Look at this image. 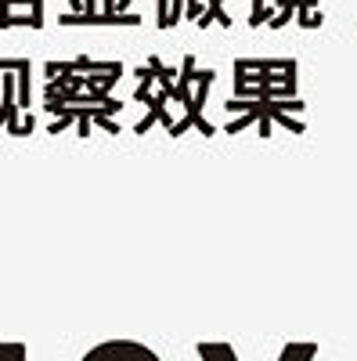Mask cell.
I'll return each instance as SVG.
<instances>
[{
	"mask_svg": "<svg viewBox=\"0 0 357 361\" xmlns=\"http://www.w3.org/2000/svg\"><path fill=\"white\" fill-rule=\"evenodd\" d=\"M271 119H278V123H282L285 130H292V134H303V130H307L303 119H296V116H289V112H278V116H271Z\"/></svg>",
	"mask_w": 357,
	"mask_h": 361,
	"instance_id": "6",
	"label": "cell"
},
{
	"mask_svg": "<svg viewBox=\"0 0 357 361\" xmlns=\"http://www.w3.org/2000/svg\"><path fill=\"white\" fill-rule=\"evenodd\" d=\"M267 15H271V8H267V4H253V15H249V25H253V29H260V25H267Z\"/></svg>",
	"mask_w": 357,
	"mask_h": 361,
	"instance_id": "7",
	"label": "cell"
},
{
	"mask_svg": "<svg viewBox=\"0 0 357 361\" xmlns=\"http://www.w3.org/2000/svg\"><path fill=\"white\" fill-rule=\"evenodd\" d=\"M80 137H91V119H80Z\"/></svg>",
	"mask_w": 357,
	"mask_h": 361,
	"instance_id": "12",
	"label": "cell"
},
{
	"mask_svg": "<svg viewBox=\"0 0 357 361\" xmlns=\"http://www.w3.org/2000/svg\"><path fill=\"white\" fill-rule=\"evenodd\" d=\"M253 119H256V116H249V112H246V116H234V119H231V123H227L224 130H227V134H242V130L253 123Z\"/></svg>",
	"mask_w": 357,
	"mask_h": 361,
	"instance_id": "8",
	"label": "cell"
},
{
	"mask_svg": "<svg viewBox=\"0 0 357 361\" xmlns=\"http://www.w3.org/2000/svg\"><path fill=\"white\" fill-rule=\"evenodd\" d=\"M83 361H163V357H156L144 343H134V340H108V343H98L94 350H87Z\"/></svg>",
	"mask_w": 357,
	"mask_h": 361,
	"instance_id": "1",
	"label": "cell"
},
{
	"mask_svg": "<svg viewBox=\"0 0 357 361\" xmlns=\"http://www.w3.org/2000/svg\"><path fill=\"white\" fill-rule=\"evenodd\" d=\"M62 25H141L144 18L137 15V11H127V15H101V11H94V15H83V11H65L62 18H58Z\"/></svg>",
	"mask_w": 357,
	"mask_h": 361,
	"instance_id": "3",
	"label": "cell"
},
{
	"mask_svg": "<svg viewBox=\"0 0 357 361\" xmlns=\"http://www.w3.org/2000/svg\"><path fill=\"white\" fill-rule=\"evenodd\" d=\"M213 80H217V73L213 69H195V94H192V102L184 105L188 109V123L192 127H199L202 130V137H213L217 130H213V123H206V116H202V105H206V94H210V87H213Z\"/></svg>",
	"mask_w": 357,
	"mask_h": 361,
	"instance_id": "2",
	"label": "cell"
},
{
	"mask_svg": "<svg viewBox=\"0 0 357 361\" xmlns=\"http://www.w3.org/2000/svg\"><path fill=\"white\" fill-rule=\"evenodd\" d=\"M318 354V347L314 343H289L285 350H282V357L278 361H311Z\"/></svg>",
	"mask_w": 357,
	"mask_h": 361,
	"instance_id": "4",
	"label": "cell"
},
{
	"mask_svg": "<svg viewBox=\"0 0 357 361\" xmlns=\"http://www.w3.org/2000/svg\"><path fill=\"white\" fill-rule=\"evenodd\" d=\"M91 123H98V130H105V134H119V123H115V119H108V116H94Z\"/></svg>",
	"mask_w": 357,
	"mask_h": 361,
	"instance_id": "10",
	"label": "cell"
},
{
	"mask_svg": "<svg viewBox=\"0 0 357 361\" xmlns=\"http://www.w3.org/2000/svg\"><path fill=\"white\" fill-rule=\"evenodd\" d=\"M206 11V4L202 0H184V15H188V22H199V15Z\"/></svg>",
	"mask_w": 357,
	"mask_h": 361,
	"instance_id": "9",
	"label": "cell"
},
{
	"mask_svg": "<svg viewBox=\"0 0 357 361\" xmlns=\"http://www.w3.org/2000/svg\"><path fill=\"white\" fill-rule=\"evenodd\" d=\"M156 123H159V119H156V112H148V116H144V119H141V123H137V127H134V134H148V130H152V127H156Z\"/></svg>",
	"mask_w": 357,
	"mask_h": 361,
	"instance_id": "11",
	"label": "cell"
},
{
	"mask_svg": "<svg viewBox=\"0 0 357 361\" xmlns=\"http://www.w3.org/2000/svg\"><path fill=\"white\" fill-rule=\"evenodd\" d=\"M15 73H18V102L29 105V62H18Z\"/></svg>",
	"mask_w": 357,
	"mask_h": 361,
	"instance_id": "5",
	"label": "cell"
}]
</instances>
